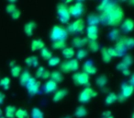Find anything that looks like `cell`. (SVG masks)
<instances>
[{
    "mask_svg": "<svg viewBox=\"0 0 134 118\" xmlns=\"http://www.w3.org/2000/svg\"><path fill=\"white\" fill-rule=\"evenodd\" d=\"M99 22L108 26H118L124 18L123 9L114 1H109L107 8L98 16Z\"/></svg>",
    "mask_w": 134,
    "mask_h": 118,
    "instance_id": "obj_1",
    "label": "cell"
},
{
    "mask_svg": "<svg viewBox=\"0 0 134 118\" xmlns=\"http://www.w3.org/2000/svg\"><path fill=\"white\" fill-rule=\"evenodd\" d=\"M67 37H68V33H67L66 30L63 29V27L58 26V25H55V26L52 27L50 33V38L52 42H57V41L65 42Z\"/></svg>",
    "mask_w": 134,
    "mask_h": 118,
    "instance_id": "obj_2",
    "label": "cell"
},
{
    "mask_svg": "<svg viewBox=\"0 0 134 118\" xmlns=\"http://www.w3.org/2000/svg\"><path fill=\"white\" fill-rule=\"evenodd\" d=\"M57 14L59 20L63 24H65L70 20L71 16H70L69 11H68V7L64 3H61L57 6Z\"/></svg>",
    "mask_w": 134,
    "mask_h": 118,
    "instance_id": "obj_3",
    "label": "cell"
},
{
    "mask_svg": "<svg viewBox=\"0 0 134 118\" xmlns=\"http://www.w3.org/2000/svg\"><path fill=\"white\" fill-rule=\"evenodd\" d=\"M97 95V93L95 90H93L90 87H87V88H85L80 92V94L78 95V101L81 103H87L88 101H90L92 98L96 97Z\"/></svg>",
    "mask_w": 134,
    "mask_h": 118,
    "instance_id": "obj_4",
    "label": "cell"
},
{
    "mask_svg": "<svg viewBox=\"0 0 134 118\" xmlns=\"http://www.w3.org/2000/svg\"><path fill=\"white\" fill-rule=\"evenodd\" d=\"M68 11H69L70 16H73V17L79 19L85 12L84 3L82 1H77V2H75L74 5L68 8Z\"/></svg>",
    "mask_w": 134,
    "mask_h": 118,
    "instance_id": "obj_5",
    "label": "cell"
},
{
    "mask_svg": "<svg viewBox=\"0 0 134 118\" xmlns=\"http://www.w3.org/2000/svg\"><path fill=\"white\" fill-rule=\"evenodd\" d=\"M85 29V22L82 19H77L65 29L67 33H81Z\"/></svg>",
    "mask_w": 134,
    "mask_h": 118,
    "instance_id": "obj_6",
    "label": "cell"
},
{
    "mask_svg": "<svg viewBox=\"0 0 134 118\" xmlns=\"http://www.w3.org/2000/svg\"><path fill=\"white\" fill-rule=\"evenodd\" d=\"M73 80L78 86H86L89 85V76L85 72H78L73 75Z\"/></svg>",
    "mask_w": 134,
    "mask_h": 118,
    "instance_id": "obj_7",
    "label": "cell"
},
{
    "mask_svg": "<svg viewBox=\"0 0 134 118\" xmlns=\"http://www.w3.org/2000/svg\"><path fill=\"white\" fill-rule=\"evenodd\" d=\"M116 53L118 54V57H121V56L126 55L127 53V47L125 46L124 43V38H119L117 42V44L114 47Z\"/></svg>",
    "mask_w": 134,
    "mask_h": 118,
    "instance_id": "obj_8",
    "label": "cell"
},
{
    "mask_svg": "<svg viewBox=\"0 0 134 118\" xmlns=\"http://www.w3.org/2000/svg\"><path fill=\"white\" fill-rule=\"evenodd\" d=\"M132 92H133V86H131V85H130L129 83L126 82L122 83V85H121V93H120L121 97L126 100L127 98L131 96Z\"/></svg>",
    "mask_w": 134,
    "mask_h": 118,
    "instance_id": "obj_9",
    "label": "cell"
},
{
    "mask_svg": "<svg viewBox=\"0 0 134 118\" xmlns=\"http://www.w3.org/2000/svg\"><path fill=\"white\" fill-rule=\"evenodd\" d=\"M83 69H84V72L86 74H87L88 76L89 75H95L97 74V68L94 66L93 61L91 60H87L83 66Z\"/></svg>",
    "mask_w": 134,
    "mask_h": 118,
    "instance_id": "obj_10",
    "label": "cell"
},
{
    "mask_svg": "<svg viewBox=\"0 0 134 118\" xmlns=\"http://www.w3.org/2000/svg\"><path fill=\"white\" fill-rule=\"evenodd\" d=\"M88 41H97L98 38V28L97 26H88L86 29Z\"/></svg>",
    "mask_w": 134,
    "mask_h": 118,
    "instance_id": "obj_11",
    "label": "cell"
},
{
    "mask_svg": "<svg viewBox=\"0 0 134 118\" xmlns=\"http://www.w3.org/2000/svg\"><path fill=\"white\" fill-rule=\"evenodd\" d=\"M36 27H37V23H36L35 21H33V20L28 21V22L24 25V27H23V30H24L25 34H26L27 36H29V37L32 36Z\"/></svg>",
    "mask_w": 134,
    "mask_h": 118,
    "instance_id": "obj_12",
    "label": "cell"
},
{
    "mask_svg": "<svg viewBox=\"0 0 134 118\" xmlns=\"http://www.w3.org/2000/svg\"><path fill=\"white\" fill-rule=\"evenodd\" d=\"M87 38H81V37H75L72 40V44L75 48H81V47L85 46L86 44L88 43Z\"/></svg>",
    "mask_w": 134,
    "mask_h": 118,
    "instance_id": "obj_13",
    "label": "cell"
},
{
    "mask_svg": "<svg viewBox=\"0 0 134 118\" xmlns=\"http://www.w3.org/2000/svg\"><path fill=\"white\" fill-rule=\"evenodd\" d=\"M68 92L69 91H68L67 89H61V90H57V91L55 92V94H54V96L52 97V101H53L54 102H58V101H62L65 96H67Z\"/></svg>",
    "mask_w": 134,
    "mask_h": 118,
    "instance_id": "obj_14",
    "label": "cell"
},
{
    "mask_svg": "<svg viewBox=\"0 0 134 118\" xmlns=\"http://www.w3.org/2000/svg\"><path fill=\"white\" fill-rule=\"evenodd\" d=\"M121 30L125 33H129V32H132V30H133V21H132V19H125L122 22V25H121Z\"/></svg>",
    "mask_w": 134,
    "mask_h": 118,
    "instance_id": "obj_15",
    "label": "cell"
},
{
    "mask_svg": "<svg viewBox=\"0 0 134 118\" xmlns=\"http://www.w3.org/2000/svg\"><path fill=\"white\" fill-rule=\"evenodd\" d=\"M44 42L41 39H36L33 40L30 43V49H31L32 52H35L38 50H41L42 48H44Z\"/></svg>",
    "mask_w": 134,
    "mask_h": 118,
    "instance_id": "obj_16",
    "label": "cell"
},
{
    "mask_svg": "<svg viewBox=\"0 0 134 118\" xmlns=\"http://www.w3.org/2000/svg\"><path fill=\"white\" fill-rule=\"evenodd\" d=\"M57 89V83H55L52 80H48L46 84L44 85V92L45 93H52Z\"/></svg>",
    "mask_w": 134,
    "mask_h": 118,
    "instance_id": "obj_17",
    "label": "cell"
},
{
    "mask_svg": "<svg viewBox=\"0 0 134 118\" xmlns=\"http://www.w3.org/2000/svg\"><path fill=\"white\" fill-rule=\"evenodd\" d=\"M62 51H63L62 54H63V57L66 58V59H69V60L72 59L75 54V49H74L73 47H65V48L63 49Z\"/></svg>",
    "mask_w": 134,
    "mask_h": 118,
    "instance_id": "obj_18",
    "label": "cell"
},
{
    "mask_svg": "<svg viewBox=\"0 0 134 118\" xmlns=\"http://www.w3.org/2000/svg\"><path fill=\"white\" fill-rule=\"evenodd\" d=\"M51 80L54 81L55 83H61L63 80V75L59 71H53L50 74Z\"/></svg>",
    "mask_w": 134,
    "mask_h": 118,
    "instance_id": "obj_19",
    "label": "cell"
},
{
    "mask_svg": "<svg viewBox=\"0 0 134 118\" xmlns=\"http://www.w3.org/2000/svg\"><path fill=\"white\" fill-rule=\"evenodd\" d=\"M74 115L77 118H83V117H85V116L87 115V110H86V108L85 106L81 105V106H78L76 109H75Z\"/></svg>",
    "mask_w": 134,
    "mask_h": 118,
    "instance_id": "obj_20",
    "label": "cell"
},
{
    "mask_svg": "<svg viewBox=\"0 0 134 118\" xmlns=\"http://www.w3.org/2000/svg\"><path fill=\"white\" fill-rule=\"evenodd\" d=\"M25 63H26L27 66H33V68H38L39 66V60H38V57L35 55L29 56L25 59Z\"/></svg>",
    "mask_w": 134,
    "mask_h": 118,
    "instance_id": "obj_21",
    "label": "cell"
},
{
    "mask_svg": "<svg viewBox=\"0 0 134 118\" xmlns=\"http://www.w3.org/2000/svg\"><path fill=\"white\" fill-rule=\"evenodd\" d=\"M17 108L14 105H8L5 109V114L7 118H15V114Z\"/></svg>",
    "mask_w": 134,
    "mask_h": 118,
    "instance_id": "obj_22",
    "label": "cell"
},
{
    "mask_svg": "<svg viewBox=\"0 0 134 118\" xmlns=\"http://www.w3.org/2000/svg\"><path fill=\"white\" fill-rule=\"evenodd\" d=\"M30 77H31V76H30V72H29L28 70H24V71L20 74V79H19L21 86H26L27 82H28L29 79H30Z\"/></svg>",
    "mask_w": 134,
    "mask_h": 118,
    "instance_id": "obj_23",
    "label": "cell"
},
{
    "mask_svg": "<svg viewBox=\"0 0 134 118\" xmlns=\"http://www.w3.org/2000/svg\"><path fill=\"white\" fill-rule=\"evenodd\" d=\"M67 64H68V66H69L70 72H75L78 70L79 68V62L76 59H70V60L67 61Z\"/></svg>",
    "mask_w": 134,
    "mask_h": 118,
    "instance_id": "obj_24",
    "label": "cell"
},
{
    "mask_svg": "<svg viewBox=\"0 0 134 118\" xmlns=\"http://www.w3.org/2000/svg\"><path fill=\"white\" fill-rule=\"evenodd\" d=\"M96 84L98 86L99 88H104L107 84H108V78L105 75H101L96 79Z\"/></svg>",
    "mask_w": 134,
    "mask_h": 118,
    "instance_id": "obj_25",
    "label": "cell"
},
{
    "mask_svg": "<svg viewBox=\"0 0 134 118\" xmlns=\"http://www.w3.org/2000/svg\"><path fill=\"white\" fill-rule=\"evenodd\" d=\"M117 101H118V95L116 93H114V92H111V93L108 94L106 97V99H105V104L111 105Z\"/></svg>",
    "mask_w": 134,
    "mask_h": 118,
    "instance_id": "obj_26",
    "label": "cell"
},
{
    "mask_svg": "<svg viewBox=\"0 0 134 118\" xmlns=\"http://www.w3.org/2000/svg\"><path fill=\"white\" fill-rule=\"evenodd\" d=\"M87 23L89 24V26H97V24H99V18L98 16H97L96 14H91L88 16L87 18Z\"/></svg>",
    "mask_w": 134,
    "mask_h": 118,
    "instance_id": "obj_27",
    "label": "cell"
},
{
    "mask_svg": "<svg viewBox=\"0 0 134 118\" xmlns=\"http://www.w3.org/2000/svg\"><path fill=\"white\" fill-rule=\"evenodd\" d=\"M31 118H44V114L39 107H34L31 110Z\"/></svg>",
    "mask_w": 134,
    "mask_h": 118,
    "instance_id": "obj_28",
    "label": "cell"
},
{
    "mask_svg": "<svg viewBox=\"0 0 134 118\" xmlns=\"http://www.w3.org/2000/svg\"><path fill=\"white\" fill-rule=\"evenodd\" d=\"M40 87H41V83L39 81H36V83L31 86L30 89H28V92L30 96H34L35 94H37L40 91Z\"/></svg>",
    "mask_w": 134,
    "mask_h": 118,
    "instance_id": "obj_29",
    "label": "cell"
},
{
    "mask_svg": "<svg viewBox=\"0 0 134 118\" xmlns=\"http://www.w3.org/2000/svg\"><path fill=\"white\" fill-rule=\"evenodd\" d=\"M15 117L16 118H29V112L26 109H22V108L17 109L16 114H15Z\"/></svg>",
    "mask_w": 134,
    "mask_h": 118,
    "instance_id": "obj_30",
    "label": "cell"
},
{
    "mask_svg": "<svg viewBox=\"0 0 134 118\" xmlns=\"http://www.w3.org/2000/svg\"><path fill=\"white\" fill-rule=\"evenodd\" d=\"M108 37L111 41H118L120 37V32H119V30L118 29H114V30H110L109 33H108Z\"/></svg>",
    "mask_w": 134,
    "mask_h": 118,
    "instance_id": "obj_31",
    "label": "cell"
},
{
    "mask_svg": "<svg viewBox=\"0 0 134 118\" xmlns=\"http://www.w3.org/2000/svg\"><path fill=\"white\" fill-rule=\"evenodd\" d=\"M52 49L54 50H63L66 47V43L64 41H57V42H53L52 44Z\"/></svg>",
    "mask_w": 134,
    "mask_h": 118,
    "instance_id": "obj_32",
    "label": "cell"
},
{
    "mask_svg": "<svg viewBox=\"0 0 134 118\" xmlns=\"http://www.w3.org/2000/svg\"><path fill=\"white\" fill-rule=\"evenodd\" d=\"M41 56L44 59V60H49L51 57H52V54L48 48L44 47L41 50Z\"/></svg>",
    "mask_w": 134,
    "mask_h": 118,
    "instance_id": "obj_33",
    "label": "cell"
},
{
    "mask_svg": "<svg viewBox=\"0 0 134 118\" xmlns=\"http://www.w3.org/2000/svg\"><path fill=\"white\" fill-rule=\"evenodd\" d=\"M101 55H102V59H103V62L105 63H109L110 61L112 60V58L110 57V55L108 54V50L107 48H101Z\"/></svg>",
    "mask_w": 134,
    "mask_h": 118,
    "instance_id": "obj_34",
    "label": "cell"
},
{
    "mask_svg": "<svg viewBox=\"0 0 134 118\" xmlns=\"http://www.w3.org/2000/svg\"><path fill=\"white\" fill-rule=\"evenodd\" d=\"M88 48L92 53H96L98 51L99 49V44L97 41H89L88 42Z\"/></svg>",
    "mask_w": 134,
    "mask_h": 118,
    "instance_id": "obj_35",
    "label": "cell"
},
{
    "mask_svg": "<svg viewBox=\"0 0 134 118\" xmlns=\"http://www.w3.org/2000/svg\"><path fill=\"white\" fill-rule=\"evenodd\" d=\"M21 71H22V68H21V66L16 65V66H14L13 68H11V71H10V72H11L12 77L18 78V77H19V76H20Z\"/></svg>",
    "mask_w": 134,
    "mask_h": 118,
    "instance_id": "obj_36",
    "label": "cell"
},
{
    "mask_svg": "<svg viewBox=\"0 0 134 118\" xmlns=\"http://www.w3.org/2000/svg\"><path fill=\"white\" fill-rule=\"evenodd\" d=\"M10 86V79L9 78H3L2 79H0V87H3L4 90H8Z\"/></svg>",
    "mask_w": 134,
    "mask_h": 118,
    "instance_id": "obj_37",
    "label": "cell"
},
{
    "mask_svg": "<svg viewBox=\"0 0 134 118\" xmlns=\"http://www.w3.org/2000/svg\"><path fill=\"white\" fill-rule=\"evenodd\" d=\"M60 62H61V59L58 56H52V57H51L48 60V65L52 68V66H58L60 64Z\"/></svg>",
    "mask_w": 134,
    "mask_h": 118,
    "instance_id": "obj_38",
    "label": "cell"
},
{
    "mask_svg": "<svg viewBox=\"0 0 134 118\" xmlns=\"http://www.w3.org/2000/svg\"><path fill=\"white\" fill-rule=\"evenodd\" d=\"M87 51L85 49H79L78 52L76 53V60H82L87 56Z\"/></svg>",
    "mask_w": 134,
    "mask_h": 118,
    "instance_id": "obj_39",
    "label": "cell"
},
{
    "mask_svg": "<svg viewBox=\"0 0 134 118\" xmlns=\"http://www.w3.org/2000/svg\"><path fill=\"white\" fill-rule=\"evenodd\" d=\"M124 43L127 49H131L134 46V40L130 37H124Z\"/></svg>",
    "mask_w": 134,
    "mask_h": 118,
    "instance_id": "obj_40",
    "label": "cell"
},
{
    "mask_svg": "<svg viewBox=\"0 0 134 118\" xmlns=\"http://www.w3.org/2000/svg\"><path fill=\"white\" fill-rule=\"evenodd\" d=\"M15 3H16L15 1H10L9 4H8V6H7V8H6L7 13L11 14L12 12H14L16 9H17V7H16Z\"/></svg>",
    "mask_w": 134,
    "mask_h": 118,
    "instance_id": "obj_41",
    "label": "cell"
},
{
    "mask_svg": "<svg viewBox=\"0 0 134 118\" xmlns=\"http://www.w3.org/2000/svg\"><path fill=\"white\" fill-rule=\"evenodd\" d=\"M121 63H123V64H124L127 68L130 66L132 65V57H131V55H130V54H126V55H124V58L122 59V62H121Z\"/></svg>",
    "mask_w": 134,
    "mask_h": 118,
    "instance_id": "obj_42",
    "label": "cell"
},
{
    "mask_svg": "<svg viewBox=\"0 0 134 118\" xmlns=\"http://www.w3.org/2000/svg\"><path fill=\"white\" fill-rule=\"evenodd\" d=\"M108 3H109V1H108V0H105V1H102V2L100 3V4L98 5V6L97 7V10H99V11H104L105 9L107 8V7H108Z\"/></svg>",
    "mask_w": 134,
    "mask_h": 118,
    "instance_id": "obj_43",
    "label": "cell"
},
{
    "mask_svg": "<svg viewBox=\"0 0 134 118\" xmlns=\"http://www.w3.org/2000/svg\"><path fill=\"white\" fill-rule=\"evenodd\" d=\"M60 69H61V71L63 73H69L70 69H69V66H68V64H67V61L66 62H63V64H61Z\"/></svg>",
    "mask_w": 134,
    "mask_h": 118,
    "instance_id": "obj_44",
    "label": "cell"
},
{
    "mask_svg": "<svg viewBox=\"0 0 134 118\" xmlns=\"http://www.w3.org/2000/svg\"><path fill=\"white\" fill-rule=\"evenodd\" d=\"M107 50H108V54H109L110 57H111V58L118 57V54H117V53H116V51H115V49H114V47H109V48H107Z\"/></svg>",
    "mask_w": 134,
    "mask_h": 118,
    "instance_id": "obj_45",
    "label": "cell"
},
{
    "mask_svg": "<svg viewBox=\"0 0 134 118\" xmlns=\"http://www.w3.org/2000/svg\"><path fill=\"white\" fill-rule=\"evenodd\" d=\"M10 15H11V18L13 19H19V17H20V15H21V13H20V10L19 9H16L15 11L14 12H12L11 14H10Z\"/></svg>",
    "mask_w": 134,
    "mask_h": 118,
    "instance_id": "obj_46",
    "label": "cell"
},
{
    "mask_svg": "<svg viewBox=\"0 0 134 118\" xmlns=\"http://www.w3.org/2000/svg\"><path fill=\"white\" fill-rule=\"evenodd\" d=\"M45 71V68H43V66H39L37 69V71H36V77L37 78H41L43 75V73H44Z\"/></svg>",
    "mask_w": 134,
    "mask_h": 118,
    "instance_id": "obj_47",
    "label": "cell"
},
{
    "mask_svg": "<svg viewBox=\"0 0 134 118\" xmlns=\"http://www.w3.org/2000/svg\"><path fill=\"white\" fill-rule=\"evenodd\" d=\"M35 83H36V79H35V78H33V77H30V79H29V81L27 82V84H26L27 90H28V89H30L31 86H33Z\"/></svg>",
    "mask_w": 134,
    "mask_h": 118,
    "instance_id": "obj_48",
    "label": "cell"
},
{
    "mask_svg": "<svg viewBox=\"0 0 134 118\" xmlns=\"http://www.w3.org/2000/svg\"><path fill=\"white\" fill-rule=\"evenodd\" d=\"M127 68H127V66H125L123 63H119V64L117 66V69L118 70H120V71H123V70L127 69Z\"/></svg>",
    "mask_w": 134,
    "mask_h": 118,
    "instance_id": "obj_49",
    "label": "cell"
},
{
    "mask_svg": "<svg viewBox=\"0 0 134 118\" xmlns=\"http://www.w3.org/2000/svg\"><path fill=\"white\" fill-rule=\"evenodd\" d=\"M5 99H6V95L2 91H0V105H2L4 103Z\"/></svg>",
    "mask_w": 134,
    "mask_h": 118,
    "instance_id": "obj_50",
    "label": "cell"
},
{
    "mask_svg": "<svg viewBox=\"0 0 134 118\" xmlns=\"http://www.w3.org/2000/svg\"><path fill=\"white\" fill-rule=\"evenodd\" d=\"M50 74H51V73L48 71V70H45L44 73H43V75H42V77H41V79H48V78L50 77Z\"/></svg>",
    "mask_w": 134,
    "mask_h": 118,
    "instance_id": "obj_51",
    "label": "cell"
},
{
    "mask_svg": "<svg viewBox=\"0 0 134 118\" xmlns=\"http://www.w3.org/2000/svg\"><path fill=\"white\" fill-rule=\"evenodd\" d=\"M110 115H112L110 111H107V112H104L102 114V117L103 118H107V117H108V116H110Z\"/></svg>",
    "mask_w": 134,
    "mask_h": 118,
    "instance_id": "obj_52",
    "label": "cell"
},
{
    "mask_svg": "<svg viewBox=\"0 0 134 118\" xmlns=\"http://www.w3.org/2000/svg\"><path fill=\"white\" fill-rule=\"evenodd\" d=\"M121 72H122V74L124 76H130V69H129V68H127V69L123 70V71H121Z\"/></svg>",
    "mask_w": 134,
    "mask_h": 118,
    "instance_id": "obj_53",
    "label": "cell"
},
{
    "mask_svg": "<svg viewBox=\"0 0 134 118\" xmlns=\"http://www.w3.org/2000/svg\"><path fill=\"white\" fill-rule=\"evenodd\" d=\"M133 79H134L133 76H131V78L130 79V85H131V86H133Z\"/></svg>",
    "mask_w": 134,
    "mask_h": 118,
    "instance_id": "obj_54",
    "label": "cell"
},
{
    "mask_svg": "<svg viewBox=\"0 0 134 118\" xmlns=\"http://www.w3.org/2000/svg\"><path fill=\"white\" fill-rule=\"evenodd\" d=\"M14 66H16V65H15V61H11V62L9 63V66H11V68H13Z\"/></svg>",
    "mask_w": 134,
    "mask_h": 118,
    "instance_id": "obj_55",
    "label": "cell"
},
{
    "mask_svg": "<svg viewBox=\"0 0 134 118\" xmlns=\"http://www.w3.org/2000/svg\"><path fill=\"white\" fill-rule=\"evenodd\" d=\"M2 112H3V111L0 109V116H2Z\"/></svg>",
    "mask_w": 134,
    "mask_h": 118,
    "instance_id": "obj_56",
    "label": "cell"
},
{
    "mask_svg": "<svg viewBox=\"0 0 134 118\" xmlns=\"http://www.w3.org/2000/svg\"><path fill=\"white\" fill-rule=\"evenodd\" d=\"M107 118H114V117H113V115H110V116H108V117H107Z\"/></svg>",
    "mask_w": 134,
    "mask_h": 118,
    "instance_id": "obj_57",
    "label": "cell"
},
{
    "mask_svg": "<svg viewBox=\"0 0 134 118\" xmlns=\"http://www.w3.org/2000/svg\"><path fill=\"white\" fill-rule=\"evenodd\" d=\"M63 118H71L70 116H65V117H63Z\"/></svg>",
    "mask_w": 134,
    "mask_h": 118,
    "instance_id": "obj_58",
    "label": "cell"
},
{
    "mask_svg": "<svg viewBox=\"0 0 134 118\" xmlns=\"http://www.w3.org/2000/svg\"><path fill=\"white\" fill-rule=\"evenodd\" d=\"M0 118H5V117H3V116H0Z\"/></svg>",
    "mask_w": 134,
    "mask_h": 118,
    "instance_id": "obj_59",
    "label": "cell"
},
{
    "mask_svg": "<svg viewBox=\"0 0 134 118\" xmlns=\"http://www.w3.org/2000/svg\"><path fill=\"white\" fill-rule=\"evenodd\" d=\"M101 118H103V117H101Z\"/></svg>",
    "mask_w": 134,
    "mask_h": 118,
    "instance_id": "obj_60",
    "label": "cell"
}]
</instances>
